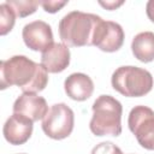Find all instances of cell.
<instances>
[{"instance_id": "cell-13", "label": "cell", "mask_w": 154, "mask_h": 154, "mask_svg": "<svg viewBox=\"0 0 154 154\" xmlns=\"http://www.w3.org/2000/svg\"><path fill=\"white\" fill-rule=\"evenodd\" d=\"M131 51L134 57L142 63H150L154 60V32L143 31L137 34L131 42Z\"/></svg>"}, {"instance_id": "cell-8", "label": "cell", "mask_w": 154, "mask_h": 154, "mask_svg": "<svg viewBox=\"0 0 154 154\" xmlns=\"http://www.w3.org/2000/svg\"><path fill=\"white\" fill-rule=\"evenodd\" d=\"M124 43V30L120 24L112 20H103L99 24L93 46L102 52L112 53L122 48Z\"/></svg>"}, {"instance_id": "cell-4", "label": "cell", "mask_w": 154, "mask_h": 154, "mask_svg": "<svg viewBox=\"0 0 154 154\" xmlns=\"http://www.w3.org/2000/svg\"><path fill=\"white\" fill-rule=\"evenodd\" d=\"M114 90L128 97H141L147 95L154 84L149 71L137 66H120L111 77Z\"/></svg>"}, {"instance_id": "cell-2", "label": "cell", "mask_w": 154, "mask_h": 154, "mask_svg": "<svg viewBox=\"0 0 154 154\" xmlns=\"http://www.w3.org/2000/svg\"><path fill=\"white\" fill-rule=\"evenodd\" d=\"M102 22L100 16L72 11L65 14L59 22V36L67 47L93 46L99 24Z\"/></svg>"}, {"instance_id": "cell-6", "label": "cell", "mask_w": 154, "mask_h": 154, "mask_svg": "<svg viewBox=\"0 0 154 154\" xmlns=\"http://www.w3.org/2000/svg\"><path fill=\"white\" fill-rule=\"evenodd\" d=\"M130 131L141 147L154 150V111L147 106H135L128 119Z\"/></svg>"}, {"instance_id": "cell-10", "label": "cell", "mask_w": 154, "mask_h": 154, "mask_svg": "<svg viewBox=\"0 0 154 154\" xmlns=\"http://www.w3.org/2000/svg\"><path fill=\"white\" fill-rule=\"evenodd\" d=\"M32 120L29 118L13 113L4 124L2 128V134L5 140L13 146H20L24 144L32 134Z\"/></svg>"}, {"instance_id": "cell-18", "label": "cell", "mask_w": 154, "mask_h": 154, "mask_svg": "<svg viewBox=\"0 0 154 154\" xmlns=\"http://www.w3.org/2000/svg\"><path fill=\"white\" fill-rule=\"evenodd\" d=\"M146 12L148 18L154 23V0H149L146 5Z\"/></svg>"}, {"instance_id": "cell-9", "label": "cell", "mask_w": 154, "mask_h": 154, "mask_svg": "<svg viewBox=\"0 0 154 154\" xmlns=\"http://www.w3.org/2000/svg\"><path fill=\"white\" fill-rule=\"evenodd\" d=\"M48 111L46 99L32 93H23L13 103V113L22 114L32 122L43 119Z\"/></svg>"}, {"instance_id": "cell-1", "label": "cell", "mask_w": 154, "mask_h": 154, "mask_svg": "<svg viewBox=\"0 0 154 154\" xmlns=\"http://www.w3.org/2000/svg\"><path fill=\"white\" fill-rule=\"evenodd\" d=\"M48 84L46 69L25 55H13L0 63V85L6 89L12 85L19 87L23 93H40Z\"/></svg>"}, {"instance_id": "cell-14", "label": "cell", "mask_w": 154, "mask_h": 154, "mask_svg": "<svg viewBox=\"0 0 154 154\" xmlns=\"http://www.w3.org/2000/svg\"><path fill=\"white\" fill-rule=\"evenodd\" d=\"M16 22V13L13 11V8L4 2L0 5V35L5 36L6 34H8Z\"/></svg>"}, {"instance_id": "cell-15", "label": "cell", "mask_w": 154, "mask_h": 154, "mask_svg": "<svg viewBox=\"0 0 154 154\" xmlns=\"http://www.w3.org/2000/svg\"><path fill=\"white\" fill-rule=\"evenodd\" d=\"M5 2L8 4L13 8L16 16L20 18L35 13L37 6L40 5V1H32V0H7Z\"/></svg>"}, {"instance_id": "cell-5", "label": "cell", "mask_w": 154, "mask_h": 154, "mask_svg": "<svg viewBox=\"0 0 154 154\" xmlns=\"http://www.w3.org/2000/svg\"><path fill=\"white\" fill-rule=\"evenodd\" d=\"M75 113L66 103L53 105L46 117L42 119L43 132L53 140H64L73 130Z\"/></svg>"}, {"instance_id": "cell-17", "label": "cell", "mask_w": 154, "mask_h": 154, "mask_svg": "<svg viewBox=\"0 0 154 154\" xmlns=\"http://www.w3.org/2000/svg\"><path fill=\"white\" fill-rule=\"evenodd\" d=\"M66 4H67V1H51V0H48V1H40V5L48 13H55V12L60 11Z\"/></svg>"}, {"instance_id": "cell-19", "label": "cell", "mask_w": 154, "mask_h": 154, "mask_svg": "<svg viewBox=\"0 0 154 154\" xmlns=\"http://www.w3.org/2000/svg\"><path fill=\"white\" fill-rule=\"evenodd\" d=\"M99 4L101 6H103V7H106L107 10L112 11V10H116L118 6L123 5V1H119V2H116V1H106V2H102V1H100Z\"/></svg>"}, {"instance_id": "cell-11", "label": "cell", "mask_w": 154, "mask_h": 154, "mask_svg": "<svg viewBox=\"0 0 154 154\" xmlns=\"http://www.w3.org/2000/svg\"><path fill=\"white\" fill-rule=\"evenodd\" d=\"M70 49L66 45L54 42L41 55V65L49 73L63 72L70 64Z\"/></svg>"}, {"instance_id": "cell-7", "label": "cell", "mask_w": 154, "mask_h": 154, "mask_svg": "<svg viewBox=\"0 0 154 154\" xmlns=\"http://www.w3.org/2000/svg\"><path fill=\"white\" fill-rule=\"evenodd\" d=\"M22 37L28 48L35 52H45L53 42L52 28L43 20H34L24 25L22 30Z\"/></svg>"}, {"instance_id": "cell-16", "label": "cell", "mask_w": 154, "mask_h": 154, "mask_svg": "<svg viewBox=\"0 0 154 154\" xmlns=\"http://www.w3.org/2000/svg\"><path fill=\"white\" fill-rule=\"evenodd\" d=\"M90 154H123V152L114 143L106 141V142H101V143L96 144L93 148Z\"/></svg>"}, {"instance_id": "cell-12", "label": "cell", "mask_w": 154, "mask_h": 154, "mask_svg": "<svg viewBox=\"0 0 154 154\" xmlns=\"http://www.w3.org/2000/svg\"><path fill=\"white\" fill-rule=\"evenodd\" d=\"M64 89L71 100L84 101L91 96L94 91V82L88 75L75 72L65 79Z\"/></svg>"}, {"instance_id": "cell-3", "label": "cell", "mask_w": 154, "mask_h": 154, "mask_svg": "<svg viewBox=\"0 0 154 154\" xmlns=\"http://www.w3.org/2000/svg\"><path fill=\"white\" fill-rule=\"evenodd\" d=\"M122 103L111 95H100L93 103L90 131L96 136H119L122 134Z\"/></svg>"}]
</instances>
